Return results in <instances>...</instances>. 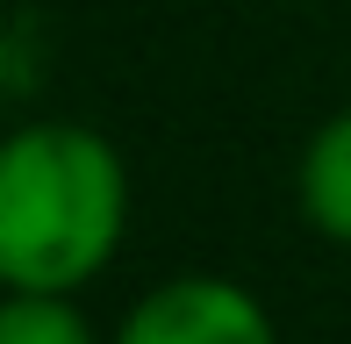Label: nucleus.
Returning <instances> with one entry per match:
<instances>
[{
    "instance_id": "1",
    "label": "nucleus",
    "mask_w": 351,
    "mask_h": 344,
    "mask_svg": "<svg viewBox=\"0 0 351 344\" xmlns=\"http://www.w3.org/2000/svg\"><path fill=\"white\" fill-rule=\"evenodd\" d=\"M130 230V165L86 122H22L0 151V280L79 294Z\"/></svg>"
},
{
    "instance_id": "2",
    "label": "nucleus",
    "mask_w": 351,
    "mask_h": 344,
    "mask_svg": "<svg viewBox=\"0 0 351 344\" xmlns=\"http://www.w3.org/2000/svg\"><path fill=\"white\" fill-rule=\"evenodd\" d=\"M115 344H280V330L251 287L222 273H180L122 316Z\"/></svg>"
},
{
    "instance_id": "3",
    "label": "nucleus",
    "mask_w": 351,
    "mask_h": 344,
    "mask_svg": "<svg viewBox=\"0 0 351 344\" xmlns=\"http://www.w3.org/2000/svg\"><path fill=\"white\" fill-rule=\"evenodd\" d=\"M301 215L315 237L351 251V108H337L301 151Z\"/></svg>"
},
{
    "instance_id": "4",
    "label": "nucleus",
    "mask_w": 351,
    "mask_h": 344,
    "mask_svg": "<svg viewBox=\"0 0 351 344\" xmlns=\"http://www.w3.org/2000/svg\"><path fill=\"white\" fill-rule=\"evenodd\" d=\"M0 344H101V337H93V323L79 316L72 294L8 287V308H0Z\"/></svg>"
}]
</instances>
